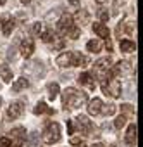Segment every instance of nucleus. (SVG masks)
Listing matches in <instances>:
<instances>
[{
  "instance_id": "obj_14",
  "label": "nucleus",
  "mask_w": 143,
  "mask_h": 147,
  "mask_svg": "<svg viewBox=\"0 0 143 147\" xmlns=\"http://www.w3.org/2000/svg\"><path fill=\"white\" fill-rule=\"evenodd\" d=\"M133 31H134V23H133V21H121V23L117 24V36H121L122 33L131 35Z\"/></svg>"
},
{
  "instance_id": "obj_29",
  "label": "nucleus",
  "mask_w": 143,
  "mask_h": 147,
  "mask_svg": "<svg viewBox=\"0 0 143 147\" xmlns=\"http://www.w3.org/2000/svg\"><path fill=\"white\" fill-rule=\"evenodd\" d=\"M116 109H117V107H116L114 104H107V106L102 107V113H104L105 116H112V114L116 113Z\"/></svg>"
},
{
  "instance_id": "obj_23",
  "label": "nucleus",
  "mask_w": 143,
  "mask_h": 147,
  "mask_svg": "<svg viewBox=\"0 0 143 147\" xmlns=\"http://www.w3.org/2000/svg\"><path fill=\"white\" fill-rule=\"evenodd\" d=\"M59 92H60V88H59V85H57V83H48V99H50V100L57 99Z\"/></svg>"
},
{
  "instance_id": "obj_4",
  "label": "nucleus",
  "mask_w": 143,
  "mask_h": 147,
  "mask_svg": "<svg viewBox=\"0 0 143 147\" xmlns=\"http://www.w3.org/2000/svg\"><path fill=\"white\" fill-rule=\"evenodd\" d=\"M102 90L105 95H110L114 99H117L121 95V82L116 78V76H110L109 80H105L102 83Z\"/></svg>"
},
{
  "instance_id": "obj_8",
  "label": "nucleus",
  "mask_w": 143,
  "mask_h": 147,
  "mask_svg": "<svg viewBox=\"0 0 143 147\" xmlns=\"http://www.w3.org/2000/svg\"><path fill=\"white\" fill-rule=\"evenodd\" d=\"M76 125H78V131L80 133H83V135H90L92 133V130H93V123L86 118V116H83V114H80L78 118H76V121H74Z\"/></svg>"
},
{
  "instance_id": "obj_11",
  "label": "nucleus",
  "mask_w": 143,
  "mask_h": 147,
  "mask_svg": "<svg viewBox=\"0 0 143 147\" xmlns=\"http://www.w3.org/2000/svg\"><path fill=\"white\" fill-rule=\"evenodd\" d=\"M78 82L81 87H86L88 90H95V78L92 73H81L78 76Z\"/></svg>"
},
{
  "instance_id": "obj_20",
  "label": "nucleus",
  "mask_w": 143,
  "mask_h": 147,
  "mask_svg": "<svg viewBox=\"0 0 143 147\" xmlns=\"http://www.w3.org/2000/svg\"><path fill=\"white\" fill-rule=\"evenodd\" d=\"M76 21L83 26V24H88V21H90V14H88V11H83V9H78V12H76Z\"/></svg>"
},
{
  "instance_id": "obj_28",
  "label": "nucleus",
  "mask_w": 143,
  "mask_h": 147,
  "mask_svg": "<svg viewBox=\"0 0 143 147\" xmlns=\"http://www.w3.org/2000/svg\"><path fill=\"white\" fill-rule=\"evenodd\" d=\"M41 31H43V24H41V23H33V26H31V33H33L35 36H40Z\"/></svg>"
},
{
  "instance_id": "obj_17",
  "label": "nucleus",
  "mask_w": 143,
  "mask_h": 147,
  "mask_svg": "<svg viewBox=\"0 0 143 147\" xmlns=\"http://www.w3.org/2000/svg\"><path fill=\"white\" fill-rule=\"evenodd\" d=\"M93 31H95L100 38H109V35H110L109 28H107L105 24H102V23H95V24H93Z\"/></svg>"
},
{
  "instance_id": "obj_26",
  "label": "nucleus",
  "mask_w": 143,
  "mask_h": 147,
  "mask_svg": "<svg viewBox=\"0 0 143 147\" xmlns=\"http://www.w3.org/2000/svg\"><path fill=\"white\" fill-rule=\"evenodd\" d=\"M80 35H81V30L78 28V26H73L67 33H65V36L67 38H73V40H76V38H80Z\"/></svg>"
},
{
  "instance_id": "obj_38",
  "label": "nucleus",
  "mask_w": 143,
  "mask_h": 147,
  "mask_svg": "<svg viewBox=\"0 0 143 147\" xmlns=\"http://www.w3.org/2000/svg\"><path fill=\"white\" fill-rule=\"evenodd\" d=\"M29 2H31V0H21V4H24V5H28Z\"/></svg>"
},
{
  "instance_id": "obj_21",
  "label": "nucleus",
  "mask_w": 143,
  "mask_h": 147,
  "mask_svg": "<svg viewBox=\"0 0 143 147\" xmlns=\"http://www.w3.org/2000/svg\"><path fill=\"white\" fill-rule=\"evenodd\" d=\"M121 50L122 52H134L136 50V43L133 42V40H128V38H124V40H121Z\"/></svg>"
},
{
  "instance_id": "obj_7",
  "label": "nucleus",
  "mask_w": 143,
  "mask_h": 147,
  "mask_svg": "<svg viewBox=\"0 0 143 147\" xmlns=\"http://www.w3.org/2000/svg\"><path fill=\"white\" fill-rule=\"evenodd\" d=\"M73 26H74V18L71 16V14H62L60 19H59V23H57V30H59L62 35H65Z\"/></svg>"
},
{
  "instance_id": "obj_25",
  "label": "nucleus",
  "mask_w": 143,
  "mask_h": 147,
  "mask_svg": "<svg viewBox=\"0 0 143 147\" xmlns=\"http://www.w3.org/2000/svg\"><path fill=\"white\" fill-rule=\"evenodd\" d=\"M41 40L45 42V43H48V42H52L53 38H55V33H53V30L52 28H48V30H45V31H41Z\"/></svg>"
},
{
  "instance_id": "obj_41",
  "label": "nucleus",
  "mask_w": 143,
  "mask_h": 147,
  "mask_svg": "<svg viewBox=\"0 0 143 147\" xmlns=\"http://www.w3.org/2000/svg\"><path fill=\"white\" fill-rule=\"evenodd\" d=\"M0 104H2V99H0Z\"/></svg>"
},
{
  "instance_id": "obj_15",
  "label": "nucleus",
  "mask_w": 143,
  "mask_h": 147,
  "mask_svg": "<svg viewBox=\"0 0 143 147\" xmlns=\"http://www.w3.org/2000/svg\"><path fill=\"white\" fill-rule=\"evenodd\" d=\"M28 87H29V80L23 76V78H17V80L12 83V92L17 94V92H21V90H26Z\"/></svg>"
},
{
  "instance_id": "obj_24",
  "label": "nucleus",
  "mask_w": 143,
  "mask_h": 147,
  "mask_svg": "<svg viewBox=\"0 0 143 147\" xmlns=\"http://www.w3.org/2000/svg\"><path fill=\"white\" fill-rule=\"evenodd\" d=\"M86 49L90 52H100L102 50V43H100V40H90L86 43Z\"/></svg>"
},
{
  "instance_id": "obj_3",
  "label": "nucleus",
  "mask_w": 143,
  "mask_h": 147,
  "mask_svg": "<svg viewBox=\"0 0 143 147\" xmlns=\"http://www.w3.org/2000/svg\"><path fill=\"white\" fill-rule=\"evenodd\" d=\"M60 138H62V135H60V126H59V123H53V121H50V123H47V126H45V130H43V133H41V140L45 142V144H57V142H60Z\"/></svg>"
},
{
  "instance_id": "obj_5",
  "label": "nucleus",
  "mask_w": 143,
  "mask_h": 147,
  "mask_svg": "<svg viewBox=\"0 0 143 147\" xmlns=\"http://www.w3.org/2000/svg\"><path fill=\"white\" fill-rule=\"evenodd\" d=\"M9 135H11V137H7V138L12 140V142H11L12 147H23V144L26 142V128H24V126H16V128H12Z\"/></svg>"
},
{
  "instance_id": "obj_34",
  "label": "nucleus",
  "mask_w": 143,
  "mask_h": 147,
  "mask_svg": "<svg viewBox=\"0 0 143 147\" xmlns=\"http://www.w3.org/2000/svg\"><path fill=\"white\" fill-rule=\"evenodd\" d=\"M67 131H69V135L74 133V121H67Z\"/></svg>"
},
{
  "instance_id": "obj_32",
  "label": "nucleus",
  "mask_w": 143,
  "mask_h": 147,
  "mask_svg": "<svg viewBox=\"0 0 143 147\" xmlns=\"http://www.w3.org/2000/svg\"><path fill=\"white\" fill-rule=\"evenodd\" d=\"M71 145H83V138L81 137H73V138H71Z\"/></svg>"
},
{
  "instance_id": "obj_19",
  "label": "nucleus",
  "mask_w": 143,
  "mask_h": 147,
  "mask_svg": "<svg viewBox=\"0 0 143 147\" xmlns=\"http://www.w3.org/2000/svg\"><path fill=\"white\" fill-rule=\"evenodd\" d=\"M33 113H35V114H55V111H53L52 107H48L45 102H38L36 107L33 109Z\"/></svg>"
},
{
  "instance_id": "obj_27",
  "label": "nucleus",
  "mask_w": 143,
  "mask_h": 147,
  "mask_svg": "<svg viewBox=\"0 0 143 147\" xmlns=\"http://www.w3.org/2000/svg\"><path fill=\"white\" fill-rule=\"evenodd\" d=\"M126 123H128V118H124V116L121 114V116H117V118H116V121H114V126H116L117 130H121L122 126H126Z\"/></svg>"
},
{
  "instance_id": "obj_39",
  "label": "nucleus",
  "mask_w": 143,
  "mask_h": 147,
  "mask_svg": "<svg viewBox=\"0 0 143 147\" xmlns=\"http://www.w3.org/2000/svg\"><path fill=\"white\" fill-rule=\"evenodd\" d=\"M5 2H7V0H0V5H4Z\"/></svg>"
},
{
  "instance_id": "obj_12",
  "label": "nucleus",
  "mask_w": 143,
  "mask_h": 147,
  "mask_svg": "<svg viewBox=\"0 0 143 147\" xmlns=\"http://www.w3.org/2000/svg\"><path fill=\"white\" fill-rule=\"evenodd\" d=\"M102 107H104V102H102L98 97H95V99H92V100L88 102V113H90L92 116L102 114Z\"/></svg>"
},
{
  "instance_id": "obj_33",
  "label": "nucleus",
  "mask_w": 143,
  "mask_h": 147,
  "mask_svg": "<svg viewBox=\"0 0 143 147\" xmlns=\"http://www.w3.org/2000/svg\"><path fill=\"white\" fill-rule=\"evenodd\" d=\"M0 147H11V140L7 137H2L0 138Z\"/></svg>"
},
{
  "instance_id": "obj_30",
  "label": "nucleus",
  "mask_w": 143,
  "mask_h": 147,
  "mask_svg": "<svg viewBox=\"0 0 143 147\" xmlns=\"http://www.w3.org/2000/svg\"><path fill=\"white\" fill-rule=\"evenodd\" d=\"M98 18H100V21H102V24L105 23V21H109V18H110V14L105 11V9H100V12H98Z\"/></svg>"
},
{
  "instance_id": "obj_37",
  "label": "nucleus",
  "mask_w": 143,
  "mask_h": 147,
  "mask_svg": "<svg viewBox=\"0 0 143 147\" xmlns=\"http://www.w3.org/2000/svg\"><path fill=\"white\" fill-rule=\"evenodd\" d=\"M81 147H86V145H81ZM90 147H104L102 144H93V145H90Z\"/></svg>"
},
{
  "instance_id": "obj_1",
  "label": "nucleus",
  "mask_w": 143,
  "mask_h": 147,
  "mask_svg": "<svg viewBox=\"0 0 143 147\" xmlns=\"http://www.w3.org/2000/svg\"><path fill=\"white\" fill-rule=\"evenodd\" d=\"M88 100V95L81 90H76L73 87H67L64 92H62V104H64V109H78L81 106H85Z\"/></svg>"
},
{
  "instance_id": "obj_35",
  "label": "nucleus",
  "mask_w": 143,
  "mask_h": 147,
  "mask_svg": "<svg viewBox=\"0 0 143 147\" xmlns=\"http://www.w3.org/2000/svg\"><path fill=\"white\" fill-rule=\"evenodd\" d=\"M69 5H71V7H74V9H80V0H71Z\"/></svg>"
},
{
  "instance_id": "obj_10",
  "label": "nucleus",
  "mask_w": 143,
  "mask_h": 147,
  "mask_svg": "<svg viewBox=\"0 0 143 147\" xmlns=\"http://www.w3.org/2000/svg\"><path fill=\"white\" fill-rule=\"evenodd\" d=\"M19 52L23 54V57H31L33 55V52H35V42H33V38H24L23 42H21V45H19Z\"/></svg>"
},
{
  "instance_id": "obj_36",
  "label": "nucleus",
  "mask_w": 143,
  "mask_h": 147,
  "mask_svg": "<svg viewBox=\"0 0 143 147\" xmlns=\"http://www.w3.org/2000/svg\"><path fill=\"white\" fill-rule=\"evenodd\" d=\"M105 47H107V50H109V52H112V42H110L109 38H107V42H105Z\"/></svg>"
},
{
  "instance_id": "obj_13",
  "label": "nucleus",
  "mask_w": 143,
  "mask_h": 147,
  "mask_svg": "<svg viewBox=\"0 0 143 147\" xmlns=\"http://www.w3.org/2000/svg\"><path fill=\"white\" fill-rule=\"evenodd\" d=\"M14 28H16V21H14L11 16H4V18H2V33H4L5 36H9V35L14 31Z\"/></svg>"
},
{
  "instance_id": "obj_9",
  "label": "nucleus",
  "mask_w": 143,
  "mask_h": 147,
  "mask_svg": "<svg viewBox=\"0 0 143 147\" xmlns=\"http://www.w3.org/2000/svg\"><path fill=\"white\" fill-rule=\"evenodd\" d=\"M23 113H24V102L23 100H16L7 109V119H17Z\"/></svg>"
},
{
  "instance_id": "obj_22",
  "label": "nucleus",
  "mask_w": 143,
  "mask_h": 147,
  "mask_svg": "<svg viewBox=\"0 0 143 147\" xmlns=\"http://www.w3.org/2000/svg\"><path fill=\"white\" fill-rule=\"evenodd\" d=\"M119 109H121V114H122L124 118H133V116H134V107H133L131 104H122Z\"/></svg>"
},
{
  "instance_id": "obj_16",
  "label": "nucleus",
  "mask_w": 143,
  "mask_h": 147,
  "mask_svg": "<svg viewBox=\"0 0 143 147\" xmlns=\"http://www.w3.org/2000/svg\"><path fill=\"white\" fill-rule=\"evenodd\" d=\"M136 125L134 123H131L129 126H128V131H126V142L129 144V145H134L136 144Z\"/></svg>"
},
{
  "instance_id": "obj_31",
  "label": "nucleus",
  "mask_w": 143,
  "mask_h": 147,
  "mask_svg": "<svg viewBox=\"0 0 143 147\" xmlns=\"http://www.w3.org/2000/svg\"><path fill=\"white\" fill-rule=\"evenodd\" d=\"M62 47H64V38L55 36L53 38V49H62Z\"/></svg>"
},
{
  "instance_id": "obj_6",
  "label": "nucleus",
  "mask_w": 143,
  "mask_h": 147,
  "mask_svg": "<svg viewBox=\"0 0 143 147\" xmlns=\"http://www.w3.org/2000/svg\"><path fill=\"white\" fill-rule=\"evenodd\" d=\"M134 73V66H131L129 61H119L116 66H112V75H133Z\"/></svg>"
},
{
  "instance_id": "obj_40",
  "label": "nucleus",
  "mask_w": 143,
  "mask_h": 147,
  "mask_svg": "<svg viewBox=\"0 0 143 147\" xmlns=\"http://www.w3.org/2000/svg\"><path fill=\"white\" fill-rule=\"evenodd\" d=\"M97 2H98V4H104V2H105V0H97Z\"/></svg>"
},
{
  "instance_id": "obj_18",
  "label": "nucleus",
  "mask_w": 143,
  "mask_h": 147,
  "mask_svg": "<svg viewBox=\"0 0 143 147\" xmlns=\"http://www.w3.org/2000/svg\"><path fill=\"white\" fill-rule=\"evenodd\" d=\"M0 78H2L5 83L12 82V69L5 64H0Z\"/></svg>"
},
{
  "instance_id": "obj_2",
  "label": "nucleus",
  "mask_w": 143,
  "mask_h": 147,
  "mask_svg": "<svg viewBox=\"0 0 143 147\" xmlns=\"http://www.w3.org/2000/svg\"><path fill=\"white\" fill-rule=\"evenodd\" d=\"M55 62L60 67H76V66H86L88 64V57H85L81 52L67 50V52H62L60 55H57Z\"/></svg>"
}]
</instances>
